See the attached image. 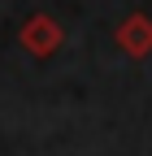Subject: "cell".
<instances>
[{
    "label": "cell",
    "instance_id": "cell-1",
    "mask_svg": "<svg viewBox=\"0 0 152 156\" xmlns=\"http://www.w3.org/2000/svg\"><path fill=\"white\" fill-rule=\"evenodd\" d=\"M17 44H22L31 56H52L65 44V26L56 22V17H48V13H31L26 22L17 26Z\"/></svg>",
    "mask_w": 152,
    "mask_h": 156
},
{
    "label": "cell",
    "instance_id": "cell-2",
    "mask_svg": "<svg viewBox=\"0 0 152 156\" xmlns=\"http://www.w3.org/2000/svg\"><path fill=\"white\" fill-rule=\"evenodd\" d=\"M113 44H118L130 61L152 56V17L148 13H126L118 22V30H113Z\"/></svg>",
    "mask_w": 152,
    "mask_h": 156
}]
</instances>
